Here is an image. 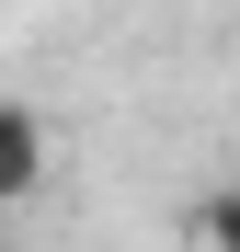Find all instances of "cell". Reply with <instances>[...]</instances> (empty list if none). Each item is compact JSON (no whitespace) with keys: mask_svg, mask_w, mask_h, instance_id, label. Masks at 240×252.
<instances>
[{"mask_svg":"<svg viewBox=\"0 0 240 252\" xmlns=\"http://www.w3.org/2000/svg\"><path fill=\"white\" fill-rule=\"evenodd\" d=\"M34 184H46V126L23 103H0V206H23Z\"/></svg>","mask_w":240,"mask_h":252,"instance_id":"1","label":"cell"}]
</instances>
